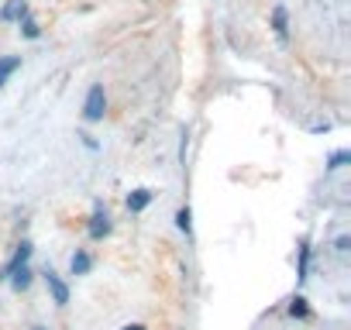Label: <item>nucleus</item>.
Masks as SVG:
<instances>
[{
  "label": "nucleus",
  "instance_id": "10",
  "mask_svg": "<svg viewBox=\"0 0 351 330\" xmlns=\"http://www.w3.org/2000/svg\"><path fill=\"white\" fill-rule=\"evenodd\" d=\"M272 28H276L279 38L289 35V14H286V8H276V11H272Z\"/></svg>",
  "mask_w": 351,
  "mask_h": 330
},
{
  "label": "nucleus",
  "instance_id": "11",
  "mask_svg": "<svg viewBox=\"0 0 351 330\" xmlns=\"http://www.w3.org/2000/svg\"><path fill=\"white\" fill-rule=\"evenodd\" d=\"M351 162V151L348 148H341V151H334L330 158H327V173H337V169H344V165Z\"/></svg>",
  "mask_w": 351,
  "mask_h": 330
},
{
  "label": "nucleus",
  "instance_id": "9",
  "mask_svg": "<svg viewBox=\"0 0 351 330\" xmlns=\"http://www.w3.org/2000/svg\"><path fill=\"white\" fill-rule=\"evenodd\" d=\"M90 268H93V258H90L86 251H76V255L69 258V272H73V275H86Z\"/></svg>",
  "mask_w": 351,
  "mask_h": 330
},
{
  "label": "nucleus",
  "instance_id": "3",
  "mask_svg": "<svg viewBox=\"0 0 351 330\" xmlns=\"http://www.w3.org/2000/svg\"><path fill=\"white\" fill-rule=\"evenodd\" d=\"M42 279H45V285H49L52 303H56V306H66V303H69V285H66V282H62V279H59L52 268H45V275H42Z\"/></svg>",
  "mask_w": 351,
  "mask_h": 330
},
{
  "label": "nucleus",
  "instance_id": "5",
  "mask_svg": "<svg viewBox=\"0 0 351 330\" xmlns=\"http://www.w3.org/2000/svg\"><path fill=\"white\" fill-rule=\"evenodd\" d=\"M21 18H28V4L25 0H8L4 11H0V21H21Z\"/></svg>",
  "mask_w": 351,
  "mask_h": 330
},
{
  "label": "nucleus",
  "instance_id": "15",
  "mask_svg": "<svg viewBox=\"0 0 351 330\" xmlns=\"http://www.w3.org/2000/svg\"><path fill=\"white\" fill-rule=\"evenodd\" d=\"M306 313H310L306 299H303V296H293V299H289V316H300V320H303Z\"/></svg>",
  "mask_w": 351,
  "mask_h": 330
},
{
  "label": "nucleus",
  "instance_id": "16",
  "mask_svg": "<svg viewBox=\"0 0 351 330\" xmlns=\"http://www.w3.org/2000/svg\"><path fill=\"white\" fill-rule=\"evenodd\" d=\"M334 248H337V251H351V238H348V234H341V238L334 241Z\"/></svg>",
  "mask_w": 351,
  "mask_h": 330
},
{
  "label": "nucleus",
  "instance_id": "4",
  "mask_svg": "<svg viewBox=\"0 0 351 330\" xmlns=\"http://www.w3.org/2000/svg\"><path fill=\"white\" fill-rule=\"evenodd\" d=\"M152 200H155L152 190H134V193H128V210H131V214H141V210H148Z\"/></svg>",
  "mask_w": 351,
  "mask_h": 330
},
{
  "label": "nucleus",
  "instance_id": "8",
  "mask_svg": "<svg viewBox=\"0 0 351 330\" xmlns=\"http://www.w3.org/2000/svg\"><path fill=\"white\" fill-rule=\"evenodd\" d=\"M32 251H35V244H32V241H21V244H18V251L11 255V262H8V268H21V265H28V258H32Z\"/></svg>",
  "mask_w": 351,
  "mask_h": 330
},
{
  "label": "nucleus",
  "instance_id": "14",
  "mask_svg": "<svg viewBox=\"0 0 351 330\" xmlns=\"http://www.w3.org/2000/svg\"><path fill=\"white\" fill-rule=\"evenodd\" d=\"M18 25H21V35H25V38H32V42H35V38H42V28H38V21H32V18H21Z\"/></svg>",
  "mask_w": 351,
  "mask_h": 330
},
{
  "label": "nucleus",
  "instance_id": "18",
  "mask_svg": "<svg viewBox=\"0 0 351 330\" xmlns=\"http://www.w3.org/2000/svg\"><path fill=\"white\" fill-rule=\"evenodd\" d=\"M121 330H145L141 323H128V327H121Z\"/></svg>",
  "mask_w": 351,
  "mask_h": 330
},
{
  "label": "nucleus",
  "instance_id": "19",
  "mask_svg": "<svg viewBox=\"0 0 351 330\" xmlns=\"http://www.w3.org/2000/svg\"><path fill=\"white\" fill-rule=\"evenodd\" d=\"M35 330H49V327H35Z\"/></svg>",
  "mask_w": 351,
  "mask_h": 330
},
{
  "label": "nucleus",
  "instance_id": "6",
  "mask_svg": "<svg viewBox=\"0 0 351 330\" xmlns=\"http://www.w3.org/2000/svg\"><path fill=\"white\" fill-rule=\"evenodd\" d=\"M8 282H11V289H14V292H25V289L32 285V268H28V265H21V268H11Z\"/></svg>",
  "mask_w": 351,
  "mask_h": 330
},
{
  "label": "nucleus",
  "instance_id": "7",
  "mask_svg": "<svg viewBox=\"0 0 351 330\" xmlns=\"http://www.w3.org/2000/svg\"><path fill=\"white\" fill-rule=\"evenodd\" d=\"M18 69H21V55H0V86H4Z\"/></svg>",
  "mask_w": 351,
  "mask_h": 330
},
{
  "label": "nucleus",
  "instance_id": "1",
  "mask_svg": "<svg viewBox=\"0 0 351 330\" xmlns=\"http://www.w3.org/2000/svg\"><path fill=\"white\" fill-rule=\"evenodd\" d=\"M104 114H107V93H104L100 83H93L90 93H86V100H83V120L86 124H97V120H104Z\"/></svg>",
  "mask_w": 351,
  "mask_h": 330
},
{
  "label": "nucleus",
  "instance_id": "13",
  "mask_svg": "<svg viewBox=\"0 0 351 330\" xmlns=\"http://www.w3.org/2000/svg\"><path fill=\"white\" fill-rule=\"evenodd\" d=\"M176 227H180V231H183L186 238L193 234V214H190V207H183L180 214H176Z\"/></svg>",
  "mask_w": 351,
  "mask_h": 330
},
{
  "label": "nucleus",
  "instance_id": "12",
  "mask_svg": "<svg viewBox=\"0 0 351 330\" xmlns=\"http://www.w3.org/2000/svg\"><path fill=\"white\" fill-rule=\"evenodd\" d=\"M306 272H310V244L303 241V244H300V268H296V279L306 282Z\"/></svg>",
  "mask_w": 351,
  "mask_h": 330
},
{
  "label": "nucleus",
  "instance_id": "17",
  "mask_svg": "<svg viewBox=\"0 0 351 330\" xmlns=\"http://www.w3.org/2000/svg\"><path fill=\"white\" fill-rule=\"evenodd\" d=\"M180 162L186 165V131H183V141H180Z\"/></svg>",
  "mask_w": 351,
  "mask_h": 330
},
{
  "label": "nucleus",
  "instance_id": "2",
  "mask_svg": "<svg viewBox=\"0 0 351 330\" xmlns=\"http://www.w3.org/2000/svg\"><path fill=\"white\" fill-rule=\"evenodd\" d=\"M86 234H90L93 241H100V238L110 234V217H107L104 203H93V217H90V224H86Z\"/></svg>",
  "mask_w": 351,
  "mask_h": 330
}]
</instances>
